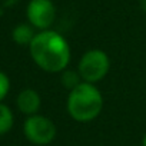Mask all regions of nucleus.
Here are the masks:
<instances>
[{"label": "nucleus", "mask_w": 146, "mask_h": 146, "mask_svg": "<svg viewBox=\"0 0 146 146\" xmlns=\"http://www.w3.org/2000/svg\"><path fill=\"white\" fill-rule=\"evenodd\" d=\"M29 50L33 62L49 73L66 70L70 62V46L67 40L60 33L50 29L36 33Z\"/></svg>", "instance_id": "nucleus-1"}, {"label": "nucleus", "mask_w": 146, "mask_h": 146, "mask_svg": "<svg viewBox=\"0 0 146 146\" xmlns=\"http://www.w3.org/2000/svg\"><path fill=\"white\" fill-rule=\"evenodd\" d=\"M103 109V96L100 90L88 82H82L69 92L67 112L78 122H90L96 119Z\"/></svg>", "instance_id": "nucleus-2"}, {"label": "nucleus", "mask_w": 146, "mask_h": 146, "mask_svg": "<svg viewBox=\"0 0 146 146\" xmlns=\"http://www.w3.org/2000/svg\"><path fill=\"white\" fill-rule=\"evenodd\" d=\"M110 67V60L109 56L99 49H93V50H88L80 62H79V75L83 79V82L88 83H96L99 80H102L109 72Z\"/></svg>", "instance_id": "nucleus-3"}, {"label": "nucleus", "mask_w": 146, "mask_h": 146, "mask_svg": "<svg viewBox=\"0 0 146 146\" xmlns=\"http://www.w3.org/2000/svg\"><path fill=\"white\" fill-rule=\"evenodd\" d=\"M23 132L29 142L37 146H44L54 140L57 129L49 117L42 115H33L25 120Z\"/></svg>", "instance_id": "nucleus-4"}, {"label": "nucleus", "mask_w": 146, "mask_h": 146, "mask_svg": "<svg viewBox=\"0 0 146 146\" xmlns=\"http://www.w3.org/2000/svg\"><path fill=\"white\" fill-rule=\"evenodd\" d=\"M29 23L37 30H49L56 20V6L52 0H30L26 7Z\"/></svg>", "instance_id": "nucleus-5"}, {"label": "nucleus", "mask_w": 146, "mask_h": 146, "mask_svg": "<svg viewBox=\"0 0 146 146\" xmlns=\"http://www.w3.org/2000/svg\"><path fill=\"white\" fill-rule=\"evenodd\" d=\"M17 109L27 115V116H33V115H37L39 109H40V105H42V99H40V95L35 90V89H23L19 95H17Z\"/></svg>", "instance_id": "nucleus-6"}, {"label": "nucleus", "mask_w": 146, "mask_h": 146, "mask_svg": "<svg viewBox=\"0 0 146 146\" xmlns=\"http://www.w3.org/2000/svg\"><path fill=\"white\" fill-rule=\"evenodd\" d=\"M35 36H36L35 27L30 23L29 25L27 23H20L12 32V39L19 46H30V43L35 39Z\"/></svg>", "instance_id": "nucleus-7"}, {"label": "nucleus", "mask_w": 146, "mask_h": 146, "mask_svg": "<svg viewBox=\"0 0 146 146\" xmlns=\"http://www.w3.org/2000/svg\"><path fill=\"white\" fill-rule=\"evenodd\" d=\"M15 116L10 108L5 103H0V136L6 135L13 127Z\"/></svg>", "instance_id": "nucleus-8"}, {"label": "nucleus", "mask_w": 146, "mask_h": 146, "mask_svg": "<svg viewBox=\"0 0 146 146\" xmlns=\"http://www.w3.org/2000/svg\"><path fill=\"white\" fill-rule=\"evenodd\" d=\"M80 75L79 72H75V70H63V75H62V85L69 89V90H73L78 85H80Z\"/></svg>", "instance_id": "nucleus-9"}, {"label": "nucleus", "mask_w": 146, "mask_h": 146, "mask_svg": "<svg viewBox=\"0 0 146 146\" xmlns=\"http://www.w3.org/2000/svg\"><path fill=\"white\" fill-rule=\"evenodd\" d=\"M9 90H10V80H9L6 73L0 70V103L7 96Z\"/></svg>", "instance_id": "nucleus-10"}, {"label": "nucleus", "mask_w": 146, "mask_h": 146, "mask_svg": "<svg viewBox=\"0 0 146 146\" xmlns=\"http://www.w3.org/2000/svg\"><path fill=\"white\" fill-rule=\"evenodd\" d=\"M140 7H142L143 12L146 13V0H140Z\"/></svg>", "instance_id": "nucleus-11"}, {"label": "nucleus", "mask_w": 146, "mask_h": 146, "mask_svg": "<svg viewBox=\"0 0 146 146\" xmlns=\"http://www.w3.org/2000/svg\"><path fill=\"white\" fill-rule=\"evenodd\" d=\"M142 146H146V135H145L143 139H142Z\"/></svg>", "instance_id": "nucleus-12"}]
</instances>
